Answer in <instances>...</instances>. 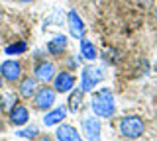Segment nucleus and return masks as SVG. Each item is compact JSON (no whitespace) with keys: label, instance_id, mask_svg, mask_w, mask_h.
I'll use <instances>...</instances> for the list:
<instances>
[{"label":"nucleus","instance_id":"1","mask_svg":"<svg viewBox=\"0 0 157 141\" xmlns=\"http://www.w3.org/2000/svg\"><path fill=\"white\" fill-rule=\"evenodd\" d=\"M90 110L94 112L96 118H104L110 120L116 114V102H114V94L108 86H102L96 92L92 90V98H90Z\"/></svg>","mask_w":157,"mask_h":141},{"label":"nucleus","instance_id":"2","mask_svg":"<svg viewBox=\"0 0 157 141\" xmlns=\"http://www.w3.org/2000/svg\"><path fill=\"white\" fill-rule=\"evenodd\" d=\"M118 133L124 139L136 141L145 133V121L140 116H124L118 120Z\"/></svg>","mask_w":157,"mask_h":141},{"label":"nucleus","instance_id":"3","mask_svg":"<svg viewBox=\"0 0 157 141\" xmlns=\"http://www.w3.org/2000/svg\"><path fill=\"white\" fill-rule=\"evenodd\" d=\"M33 108L39 110V112H47V110H51L53 106H55V102H57V92L53 86H39L37 92L33 94Z\"/></svg>","mask_w":157,"mask_h":141},{"label":"nucleus","instance_id":"4","mask_svg":"<svg viewBox=\"0 0 157 141\" xmlns=\"http://www.w3.org/2000/svg\"><path fill=\"white\" fill-rule=\"evenodd\" d=\"M104 79V72H102L100 67H94V65H86L82 67L81 71V90L82 92H92L94 86H98Z\"/></svg>","mask_w":157,"mask_h":141},{"label":"nucleus","instance_id":"5","mask_svg":"<svg viewBox=\"0 0 157 141\" xmlns=\"http://www.w3.org/2000/svg\"><path fill=\"white\" fill-rule=\"evenodd\" d=\"M0 75H2L4 82L8 84H18L20 79L24 76V67L18 59H6L0 63Z\"/></svg>","mask_w":157,"mask_h":141},{"label":"nucleus","instance_id":"6","mask_svg":"<svg viewBox=\"0 0 157 141\" xmlns=\"http://www.w3.org/2000/svg\"><path fill=\"white\" fill-rule=\"evenodd\" d=\"M81 129L85 141H100L102 139V124L96 116H85L81 120Z\"/></svg>","mask_w":157,"mask_h":141},{"label":"nucleus","instance_id":"7","mask_svg":"<svg viewBox=\"0 0 157 141\" xmlns=\"http://www.w3.org/2000/svg\"><path fill=\"white\" fill-rule=\"evenodd\" d=\"M51 82H53V88H55L57 94H69L77 84V76L71 71H59L55 72Z\"/></svg>","mask_w":157,"mask_h":141},{"label":"nucleus","instance_id":"8","mask_svg":"<svg viewBox=\"0 0 157 141\" xmlns=\"http://www.w3.org/2000/svg\"><path fill=\"white\" fill-rule=\"evenodd\" d=\"M55 72H57V67L47 59L36 61V65H33V79L41 82V84H49L55 76Z\"/></svg>","mask_w":157,"mask_h":141},{"label":"nucleus","instance_id":"9","mask_svg":"<svg viewBox=\"0 0 157 141\" xmlns=\"http://www.w3.org/2000/svg\"><path fill=\"white\" fill-rule=\"evenodd\" d=\"M8 120L14 128H24L29 124V110L24 104H16L12 110L8 112Z\"/></svg>","mask_w":157,"mask_h":141},{"label":"nucleus","instance_id":"10","mask_svg":"<svg viewBox=\"0 0 157 141\" xmlns=\"http://www.w3.org/2000/svg\"><path fill=\"white\" fill-rule=\"evenodd\" d=\"M37 80L33 79V76H22L18 82V86H16V90H18V96L20 98H24V100H32L33 98V94L37 92Z\"/></svg>","mask_w":157,"mask_h":141},{"label":"nucleus","instance_id":"11","mask_svg":"<svg viewBox=\"0 0 157 141\" xmlns=\"http://www.w3.org/2000/svg\"><path fill=\"white\" fill-rule=\"evenodd\" d=\"M55 139L57 141H85V137L78 133V129L71 124H59L55 131Z\"/></svg>","mask_w":157,"mask_h":141},{"label":"nucleus","instance_id":"12","mask_svg":"<svg viewBox=\"0 0 157 141\" xmlns=\"http://www.w3.org/2000/svg\"><path fill=\"white\" fill-rule=\"evenodd\" d=\"M67 26H69V33H71L75 39H81L85 35V22L78 16L77 10H71L67 14Z\"/></svg>","mask_w":157,"mask_h":141},{"label":"nucleus","instance_id":"13","mask_svg":"<svg viewBox=\"0 0 157 141\" xmlns=\"http://www.w3.org/2000/svg\"><path fill=\"white\" fill-rule=\"evenodd\" d=\"M67 108L65 106H53L51 110L45 112V116H43V125H47V128H53V125H59L63 124V120L67 118Z\"/></svg>","mask_w":157,"mask_h":141},{"label":"nucleus","instance_id":"14","mask_svg":"<svg viewBox=\"0 0 157 141\" xmlns=\"http://www.w3.org/2000/svg\"><path fill=\"white\" fill-rule=\"evenodd\" d=\"M67 45H69V39L65 35H55V37H51V39L47 41L45 51L49 53V55H53V57H61L63 53H65Z\"/></svg>","mask_w":157,"mask_h":141},{"label":"nucleus","instance_id":"15","mask_svg":"<svg viewBox=\"0 0 157 141\" xmlns=\"http://www.w3.org/2000/svg\"><path fill=\"white\" fill-rule=\"evenodd\" d=\"M78 47H81V55L85 57L86 61H90V63H94L96 61V57H98V51H96V45H94V41H90L88 37L82 35L81 39H78Z\"/></svg>","mask_w":157,"mask_h":141},{"label":"nucleus","instance_id":"16","mask_svg":"<svg viewBox=\"0 0 157 141\" xmlns=\"http://www.w3.org/2000/svg\"><path fill=\"white\" fill-rule=\"evenodd\" d=\"M20 102V96L16 94V90H4L0 92V112H8Z\"/></svg>","mask_w":157,"mask_h":141},{"label":"nucleus","instance_id":"17","mask_svg":"<svg viewBox=\"0 0 157 141\" xmlns=\"http://www.w3.org/2000/svg\"><path fill=\"white\" fill-rule=\"evenodd\" d=\"M82 96H85V92L81 88H73L69 92V104H67V110L73 112V114H77L78 110H81L82 106Z\"/></svg>","mask_w":157,"mask_h":141},{"label":"nucleus","instance_id":"18","mask_svg":"<svg viewBox=\"0 0 157 141\" xmlns=\"http://www.w3.org/2000/svg\"><path fill=\"white\" fill-rule=\"evenodd\" d=\"M26 51H28V43L26 41H16V43H10V45L4 47V55H10V57L24 55Z\"/></svg>","mask_w":157,"mask_h":141},{"label":"nucleus","instance_id":"19","mask_svg":"<svg viewBox=\"0 0 157 141\" xmlns=\"http://www.w3.org/2000/svg\"><path fill=\"white\" fill-rule=\"evenodd\" d=\"M16 135H18V137H24V139H36L37 135H39V128H37L36 124H32V125H28V128L20 129Z\"/></svg>","mask_w":157,"mask_h":141},{"label":"nucleus","instance_id":"20","mask_svg":"<svg viewBox=\"0 0 157 141\" xmlns=\"http://www.w3.org/2000/svg\"><path fill=\"white\" fill-rule=\"evenodd\" d=\"M104 61L110 63V65H116V63L120 61V55H118L116 49H106L104 51Z\"/></svg>","mask_w":157,"mask_h":141},{"label":"nucleus","instance_id":"21","mask_svg":"<svg viewBox=\"0 0 157 141\" xmlns=\"http://www.w3.org/2000/svg\"><path fill=\"white\" fill-rule=\"evenodd\" d=\"M37 141H53L49 135H37Z\"/></svg>","mask_w":157,"mask_h":141},{"label":"nucleus","instance_id":"22","mask_svg":"<svg viewBox=\"0 0 157 141\" xmlns=\"http://www.w3.org/2000/svg\"><path fill=\"white\" fill-rule=\"evenodd\" d=\"M4 90V79H2V75H0V92Z\"/></svg>","mask_w":157,"mask_h":141},{"label":"nucleus","instance_id":"23","mask_svg":"<svg viewBox=\"0 0 157 141\" xmlns=\"http://www.w3.org/2000/svg\"><path fill=\"white\" fill-rule=\"evenodd\" d=\"M4 129V124H2V120H0V131H2Z\"/></svg>","mask_w":157,"mask_h":141},{"label":"nucleus","instance_id":"24","mask_svg":"<svg viewBox=\"0 0 157 141\" xmlns=\"http://www.w3.org/2000/svg\"><path fill=\"white\" fill-rule=\"evenodd\" d=\"M18 2H32V0H18Z\"/></svg>","mask_w":157,"mask_h":141},{"label":"nucleus","instance_id":"25","mask_svg":"<svg viewBox=\"0 0 157 141\" xmlns=\"http://www.w3.org/2000/svg\"><path fill=\"white\" fill-rule=\"evenodd\" d=\"M153 69H155V71H157V61H155V67H153Z\"/></svg>","mask_w":157,"mask_h":141}]
</instances>
